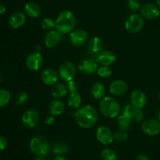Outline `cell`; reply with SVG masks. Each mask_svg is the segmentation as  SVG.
<instances>
[{"mask_svg":"<svg viewBox=\"0 0 160 160\" xmlns=\"http://www.w3.org/2000/svg\"><path fill=\"white\" fill-rule=\"evenodd\" d=\"M75 120L82 128H91L98 120V112L91 105L81 106L75 112Z\"/></svg>","mask_w":160,"mask_h":160,"instance_id":"1","label":"cell"},{"mask_svg":"<svg viewBox=\"0 0 160 160\" xmlns=\"http://www.w3.org/2000/svg\"><path fill=\"white\" fill-rule=\"evenodd\" d=\"M76 25V17L74 14L69 10H63L59 12L56 20V30L62 34H69L73 31Z\"/></svg>","mask_w":160,"mask_h":160,"instance_id":"2","label":"cell"},{"mask_svg":"<svg viewBox=\"0 0 160 160\" xmlns=\"http://www.w3.org/2000/svg\"><path fill=\"white\" fill-rule=\"evenodd\" d=\"M99 109L103 116L108 118L117 117L120 112L118 102L112 97H104L99 102Z\"/></svg>","mask_w":160,"mask_h":160,"instance_id":"3","label":"cell"},{"mask_svg":"<svg viewBox=\"0 0 160 160\" xmlns=\"http://www.w3.org/2000/svg\"><path fill=\"white\" fill-rule=\"evenodd\" d=\"M30 149L36 156H45L50 150L49 142L43 136H34L30 141Z\"/></svg>","mask_w":160,"mask_h":160,"instance_id":"4","label":"cell"},{"mask_svg":"<svg viewBox=\"0 0 160 160\" xmlns=\"http://www.w3.org/2000/svg\"><path fill=\"white\" fill-rule=\"evenodd\" d=\"M144 18L142 16L133 13L128 17L125 23L126 30L130 33H138L142 30L144 27Z\"/></svg>","mask_w":160,"mask_h":160,"instance_id":"5","label":"cell"},{"mask_svg":"<svg viewBox=\"0 0 160 160\" xmlns=\"http://www.w3.org/2000/svg\"><path fill=\"white\" fill-rule=\"evenodd\" d=\"M77 73V67L73 62H65L59 67V76L65 81H70L74 78Z\"/></svg>","mask_w":160,"mask_h":160,"instance_id":"6","label":"cell"},{"mask_svg":"<svg viewBox=\"0 0 160 160\" xmlns=\"http://www.w3.org/2000/svg\"><path fill=\"white\" fill-rule=\"evenodd\" d=\"M88 38V33L82 29H77L72 31L69 36L70 43L77 47L84 45L87 42Z\"/></svg>","mask_w":160,"mask_h":160,"instance_id":"7","label":"cell"},{"mask_svg":"<svg viewBox=\"0 0 160 160\" xmlns=\"http://www.w3.org/2000/svg\"><path fill=\"white\" fill-rule=\"evenodd\" d=\"M44 62V59L42 56L38 52L31 53L28 55L26 59V66L31 71L38 70L42 67Z\"/></svg>","mask_w":160,"mask_h":160,"instance_id":"8","label":"cell"},{"mask_svg":"<svg viewBox=\"0 0 160 160\" xmlns=\"http://www.w3.org/2000/svg\"><path fill=\"white\" fill-rule=\"evenodd\" d=\"M96 138L102 145H108L112 144L114 141V134L109 128L102 126L97 129Z\"/></svg>","mask_w":160,"mask_h":160,"instance_id":"9","label":"cell"},{"mask_svg":"<svg viewBox=\"0 0 160 160\" xmlns=\"http://www.w3.org/2000/svg\"><path fill=\"white\" fill-rule=\"evenodd\" d=\"M122 113L128 115L132 121L140 123L144 119V112L141 108L136 107L133 105H127L124 106L122 111Z\"/></svg>","mask_w":160,"mask_h":160,"instance_id":"10","label":"cell"},{"mask_svg":"<svg viewBox=\"0 0 160 160\" xmlns=\"http://www.w3.org/2000/svg\"><path fill=\"white\" fill-rule=\"evenodd\" d=\"M143 132L150 136H155L160 131V122L157 119H148L142 125Z\"/></svg>","mask_w":160,"mask_h":160,"instance_id":"11","label":"cell"},{"mask_svg":"<svg viewBox=\"0 0 160 160\" xmlns=\"http://www.w3.org/2000/svg\"><path fill=\"white\" fill-rule=\"evenodd\" d=\"M39 120V113L34 109H30L25 111L22 116V122L29 128H33L37 125Z\"/></svg>","mask_w":160,"mask_h":160,"instance_id":"12","label":"cell"},{"mask_svg":"<svg viewBox=\"0 0 160 160\" xmlns=\"http://www.w3.org/2000/svg\"><path fill=\"white\" fill-rule=\"evenodd\" d=\"M159 13L158 6L153 3H145L141 7V14L147 20H155L159 17Z\"/></svg>","mask_w":160,"mask_h":160,"instance_id":"13","label":"cell"},{"mask_svg":"<svg viewBox=\"0 0 160 160\" xmlns=\"http://www.w3.org/2000/svg\"><path fill=\"white\" fill-rule=\"evenodd\" d=\"M62 39V34L59 33V31H48L44 37V42L47 48H52L56 47L61 40Z\"/></svg>","mask_w":160,"mask_h":160,"instance_id":"14","label":"cell"},{"mask_svg":"<svg viewBox=\"0 0 160 160\" xmlns=\"http://www.w3.org/2000/svg\"><path fill=\"white\" fill-rule=\"evenodd\" d=\"M98 62L91 59H85L81 61L78 65V70L84 74L90 75L98 70Z\"/></svg>","mask_w":160,"mask_h":160,"instance_id":"15","label":"cell"},{"mask_svg":"<svg viewBox=\"0 0 160 160\" xmlns=\"http://www.w3.org/2000/svg\"><path fill=\"white\" fill-rule=\"evenodd\" d=\"M42 82L46 85H54L58 81L59 73L52 68H47L42 71L41 75Z\"/></svg>","mask_w":160,"mask_h":160,"instance_id":"16","label":"cell"},{"mask_svg":"<svg viewBox=\"0 0 160 160\" xmlns=\"http://www.w3.org/2000/svg\"><path fill=\"white\" fill-rule=\"evenodd\" d=\"M131 102L133 106L142 109L147 103L146 95L141 90H134L131 94Z\"/></svg>","mask_w":160,"mask_h":160,"instance_id":"17","label":"cell"},{"mask_svg":"<svg viewBox=\"0 0 160 160\" xmlns=\"http://www.w3.org/2000/svg\"><path fill=\"white\" fill-rule=\"evenodd\" d=\"M128 90V86L126 82L122 80H117L112 82L109 86V92L112 95L116 96H121L127 93Z\"/></svg>","mask_w":160,"mask_h":160,"instance_id":"18","label":"cell"},{"mask_svg":"<svg viewBox=\"0 0 160 160\" xmlns=\"http://www.w3.org/2000/svg\"><path fill=\"white\" fill-rule=\"evenodd\" d=\"M116 59H117L116 55L112 52L106 50L98 52L96 61L98 63H100L102 66H109L115 62Z\"/></svg>","mask_w":160,"mask_h":160,"instance_id":"19","label":"cell"},{"mask_svg":"<svg viewBox=\"0 0 160 160\" xmlns=\"http://www.w3.org/2000/svg\"><path fill=\"white\" fill-rule=\"evenodd\" d=\"M26 21L24 13L21 12H15L11 14L9 19V24L13 29H17L23 26Z\"/></svg>","mask_w":160,"mask_h":160,"instance_id":"20","label":"cell"},{"mask_svg":"<svg viewBox=\"0 0 160 160\" xmlns=\"http://www.w3.org/2000/svg\"><path fill=\"white\" fill-rule=\"evenodd\" d=\"M24 12L29 17L37 18L41 14V8L38 4L34 2H28L24 6Z\"/></svg>","mask_w":160,"mask_h":160,"instance_id":"21","label":"cell"},{"mask_svg":"<svg viewBox=\"0 0 160 160\" xmlns=\"http://www.w3.org/2000/svg\"><path fill=\"white\" fill-rule=\"evenodd\" d=\"M65 109H66L65 105H64L63 102H61L60 100H58V99L53 100L49 105L50 114L54 116V117L61 115L62 113H63Z\"/></svg>","mask_w":160,"mask_h":160,"instance_id":"22","label":"cell"},{"mask_svg":"<svg viewBox=\"0 0 160 160\" xmlns=\"http://www.w3.org/2000/svg\"><path fill=\"white\" fill-rule=\"evenodd\" d=\"M91 95L95 99H102L106 93V88L101 82H96L91 88Z\"/></svg>","mask_w":160,"mask_h":160,"instance_id":"23","label":"cell"},{"mask_svg":"<svg viewBox=\"0 0 160 160\" xmlns=\"http://www.w3.org/2000/svg\"><path fill=\"white\" fill-rule=\"evenodd\" d=\"M131 119L128 115L122 113L121 115L117 117V123L119 129L121 131H128L131 125Z\"/></svg>","mask_w":160,"mask_h":160,"instance_id":"24","label":"cell"},{"mask_svg":"<svg viewBox=\"0 0 160 160\" xmlns=\"http://www.w3.org/2000/svg\"><path fill=\"white\" fill-rule=\"evenodd\" d=\"M67 92H68V89H67V85L59 83L53 85L51 91V95L53 98H60L65 96Z\"/></svg>","mask_w":160,"mask_h":160,"instance_id":"25","label":"cell"},{"mask_svg":"<svg viewBox=\"0 0 160 160\" xmlns=\"http://www.w3.org/2000/svg\"><path fill=\"white\" fill-rule=\"evenodd\" d=\"M89 50L92 52L98 53L101 52L103 48V42L100 38L93 37L89 40L88 44Z\"/></svg>","mask_w":160,"mask_h":160,"instance_id":"26","label":"cell"},{"mask_svg":"<svg viewBox=\"0 0 160 160\" xmlns=\"http://www.w3.org/2000/svg\"><path fill=\"white\" fill-rule=\"evenodd\" d=\"M81 96L78 92H71L70 93L67 99V103L70 108L73 109H79L81 104Z\"/></svg>","mask_w":160,"mask_h":160,"instance_id":"27","label":"cell"},{"mask_svg":"<svg viewBox=\"0 0 160 160\" xmlns=\"http://www.w3.org/2000/svg\"><path fill=\"white\" fill-rule=\"evenodd\" d=\"M52 152L58 156H62V155L67 154L70 150L69 145L63 142H56L52 145Z\"/></svg>","mask_w":160,"mask_h":160,"instance_id":"28","label":"cell"},{"mask_svg":"<svg viewBox=\"0 0 160 160\" xmlns=\"http://www.w3.org/2000/svg\"><path fill=\"white\" fill-rule=\"evenodd\" d=\"M100 159L101 160H117L118 156L114 150L111 148H105L102 151L100 154Z\"/></svg>","mask_w":160,"mask_h":160,"instance_id":"29","label":"cell"},{"mask_svg":"<svg viewBox=\"0 0 160 160\" xmlns=\"http://www.w3.org/2000/svg\"><path fill=\"white\" fill-rule=\"evenodd\" d=\"M11 98L10 92L6 89H0V107L6 106Z\"/></svg>","mask_w":160,"mask_h":160,"instance_id":"30","label":"cell"},{"mask_svg":"<svg viewBox=\"0 0 160 160\" xmlns=\"http://www.w3.org/2000/svg\"><path fill=\"white\" fill-rule=\"evenodd\" d=\"M42 28L45 31H52L56 28V21L52 18H45L42 21Z\"/></svg>","mask_w":160,"mask_h":160,"instance_id":"31","label":"cell"},{"mask_svg":"<svg viewBox=\"0 0 160 160\" xmlns=\"http://www.w3.org/2000/svg\"><path fill=\"white\" fill-rule=\"evenodd\" d=\"M97 73L102 78H108L112 75V70L108 66H102L97 70Z\"/></svg>","mask_w":160,"mask_h":160,"instance_id":"32","label":"cell"},{"mask_svg":"<svg viewBox=\"0 0 160 160\" xmlns=\"http://www.w3.org/2000/svg\"><path fill=\"white\" fill-rule=\"evenodd\" d=\"M28 95L26 92H20L17 95L15 98V103L17 106H22L28 101Z\"/></svg>","mask_w":160,"mask_h":160,"instance_id":"33","label":"cell"},{"mask_svg":"<svg viewBox=\"0 0 160 160\" xmlns=\"http://www.w3.org/2000/svg\"><path fill=\"white\" fill-rule=\"evenodd\" d=\"M128 7L132 12H137L141 9V2L139 0H128Z\"/></svg>","mask_w":160,"mask_h":160,"instance_id":"34","label":"cell"},{"mask_svg":"<svg viewBox=\"0 0 160 160\" xmlns=\"http://www.w3.org/2000/svg\"><path fill=\"white\" fill-rule=\"evenodd\" d=\"M128 133H127V131H121V130H120L118 132H117L114 134V139L119 142H126V141L128 140Z\"/></svg>","mask_w":160,"mask_h":160,"instance_id":"35","label":"cell"},{"mask_svg":"<svg viewBox=\"0 0 160 160\" xmlns=\"http://www.w3.org/2000/svg\"><path fill=\"white\" fill-rule=\"evenodd\" d=\"M67 89H68V92H70V93H71V92H78V89H79V85H78V84L75 81H73V80H71V81L67 82Z\"/></svg>","mask_w":160,"mask_h":160,"instance_id":"36","label":"cell"},{"mask_svg":"<svg viewBox=\"0 0 160 160\" xmlns=\"http://www.w3.org/2000/svg\"><path fill=\"white\" fill-rule=\"evenodd\" d=\"M8 142L3 136L0 135V150H4L7 146Z\"/></svg>","mask_w":160,"mask_h":160,"instance_id":"37","label":"cell"},{"mask_svg":"<svg viewBox=\"0 0 160 160\" xmlns=\"http://www.w3.org/2000/svg\"><path fill=\"white\" fill-rule=\"evenodd\" d=\"M55 122V118H54V116L51 115V116H48V117H46L45 119V123H46L47 125H52Z\"/></svg>","mask_w":160,"mask_h":160,"instance_id":"38","label":"cell"},{"mask_svg":"<svg viewBox=\"0 0 160 160\" xmlns=\"http://www.w3.org/2000/svg\"><path fill=\"white\" fill-rule=\"evenodd\" d=\"M135 160H150L148 159V156H146L145 155H139V156H137Z\"/></svg>","mask_w":160,"mask_h":160,"instance_id":"39","label":"cell"},{"mask_svg":"<svg viewBox=\"0 0 160 160\" xmlns=\"http://www.w3.org/2000/svg\"><path fill=\"white\" fill-rule=\"evenodd\" d=\"M6 11V7L3 4H0V14L5 13Z\"/></svg>","mask_w":160,"mask_h":160,"instance_id":"40","label":"cell"},{"mask_svg":"<svg viewBox=\"0 0 160 160\" xmlns=\"http://www.w3.org/2000/svg\"><path fill=\"white\" fill-rule=\"evenodd\" d=\"M34 160H46L45 159V156H37L34 158Z\"/></svg>","mask_w":160,"mask_h":160,"instance_id":"41","label":"cell"},{"mask_svg":"<svg viewBox=\"0 0 160 160\" xmlns=\"http://www.w3.org/2000/svg\"><path fill=\"white\" fill-rule=\"evenodd\" d=\"M53 160H67V159H66V158L62 157V156H56V157H55Z\"/></svg>","mask_w":160,"mask_h":160,"instance_id":"42","label":"cell"},{"mask_svg":"<svg viewBox=\"0 0 160 160\" xmlns=\"http://www.w3.org/2000/svg\"><path fill=\"white\" fill-rule=\"evenodd\" d=\"M156 119H157V120L160 122V110L158 111V112H156Z\"/></svg>","mask_w":160,"mask_h":160,"instance_id":"43","label":"cell"},{"mask_svg":"<svg viewBox=\"0 0 160 160\" xmlns=\"http://www.w3.org/2000/svg\"><path fill=\"white\" fill-rule=\"evenodd\" d=\"M156 5L158 6V7L160 8V0H156Z\"/></svg>","mask_w":160,"mask_h":160,"instance_id":"44","label":"cell"},{"mask_svg":"<svg viewBox=\"0 0 160 160\" xmlns=\"http://www.w3.org/2000/svg\"><path fill=\"white\" fill-rule=\"evenodd\" d=\"M159 100H160V92H159Z\"/></svg>","mask_w":160,"mask_h":160,"instance_id":"45","label":"cell"},{"mask_svg":"<svg viewBox=\"0 0 160 160\" xmlns=\"http://www.w3.org/2000/svg\"><path fill=\"white\" fill-rule=\"evenodd\" d=\"M0 82H1V76H0Z\"/></svg>","mask_w":160,"mask_h":160,"instance_id":"46","label":"cell"}]
</instances>
